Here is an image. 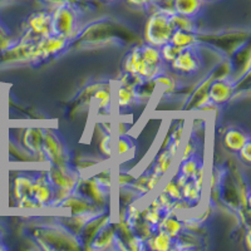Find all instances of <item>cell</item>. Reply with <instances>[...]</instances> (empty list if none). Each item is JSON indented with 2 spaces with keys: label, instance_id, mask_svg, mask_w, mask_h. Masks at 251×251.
<instances>
[{
  "label": "cell",
  "instance_id": "83f0119b",
  "mask_svg": "<svg viewBox=\"0 0 251 251\" xmlns=\"http://www.w3.org/2000/svg\"><path fill=\"white\" fill-rule=\"evenodd\" d=\"M114 149H116V152H117L118 156H125L132 149L131 140L126 137V134L125 136H118L116 142H114Z\"/></svg>",
  "mask_w": 251,
  "mask_h": 251
},
{
  "label": "cell",
  "instance_id": "6da1fadb",
  "mask_svg": "<svg viewBox=\"0 0 251 251\" xmlns=\"http://www.w3.org/2000/svg\"><path fill=\"white\" fill-rule=\"evenodd\" d=\"M46 175L54 190V197L51 201L53 205H60L67 197L71 196L77 190L80 182L79 175L68 163L50 165V167L46 171Z\"/></svg>",
  "mask_w": 251,
  "mask_h": 251
},
{
  "label": "cell",
  "instance_id": "277c9868",
  "mask_svg": "<svg viewBox=\"0 0 251 251\" xmlns=\"http://www.w3.org/2000/svg\"><path fill=\"white\" fill-rule=\"evenodd\" d=\"M51 14V34L63 35L69 38L75 31L77 18H75V9L72 8L71 4L63 3L57 5L55 10Z\"/></svg>",
  "mask_w": 251,
  "mask_h": 251
},
{
  "label": "cell",
  "instance_id": "7402d4cb",
  "mask_svg": "<svg viewBox=\"0 0 251 251\" xmlns=\"http://www.w3.org/2000/svg\"><path fill=\"white\" fill-rule=\"evenodd\" d=\"M93 102L100 109H108L112 104V92L108 87H100L92 96Z\"/></svg>",
  "mask_w": 251,
  "mask_h": 251
},
{
  "label": "cell",
  "instance_id": "1f68e13d",
  "mask_svg": "<svg viewBox=\"0 0 251 251\" xmlns=\"http://www.w3.org/2000/svg\"><path fill=\"white\" fill-rule=\"evenodd\" d=\"M239 156L240 158L246 163H250L251 162V142L248 141L245 145L241 147V150L239 151Z\"/></svg>",
  "mask_w": 251,
  "mask_h": 251
},
{
  "label": "cell",
  "instance_id": "5bb4252c",
  "mask_svg": "<svg viewBox=\"0 0 251 251\" xmlns=\"http://www.w3.org/2000/svg\"><path fill=\"white\" fill-rule=\"evenodd\" d=\"M156 231L157 232H153L151 236L145 240V244H147L151 250L167 251L174 248V237H171L163 231H158V230H156Z\"/></svg>",
  "mask_w": 251,
  "mask_h": 251
},
{
  "label": "cell",
  "instance_id": "8fae6325",
  "mask_svg": "<svg viewBox=\"0 0 251 251\" xmlns=\"http://www.w3.org/2000/svg\"><path fill=\"white\" fill-rule=\"evenodd\" d=\"M248 141H250V137L240 128L232 127V128H228L224 134V145L226 149L232 152H239Z\"/></svg>",
  "mask_w": 251,
  "mask_h": 251
},
{
  "label": "cell",
  "instance_id": "52a82bcc",
  "mask_svg": "<svg viewBox=\"0 0 251 251\" xmlns=\"http://www.w3.org/2000/svg\"><path fill=\"white\" fill-rule=\"evenodd\" d=\"M31 197L34 199L35 202L43 207V206L50 205L54 197V190L51 187L50 182L48 181L46 172L38 174L34 176V183H33V191Z\"/></svg>",
  "mask_w": 251,
  "mask_h": 251
},
{
  "label": "cell",
  "instance_id": "4316f807",
  "mask_svg": "<svg viewBox=\"0 0 251 251\" xmlns=\"http://www.w3.org/2000/svg\"><path fill=\"white\" fill-rule=\"evenodd\" d=\"M167 196L174 201H178V200H182V195H181V187L176 183V181L171 180L169 182L166 183L165 187L162 190Z\"/></svg>",
  "mask_w": 251,
  "mask_h": 251
},
{
  "label": "cell",
  "instance_id": "836d02e7",
  "mask_svg": "<svg viewBox=\"0 0 251 251\" xmlns=\"http://www.w3.org/2000/svg\"><path fill=\"white\" fill-rule=\"evenodd\" d=\"M246 248H248V250H250V249H251V244H250V232H248V234H246Z\"/></svg>",
  "mask_w": 251,
  "mask_h": 251
},
{
  "label": "cell",
  "instance_id": "74e56055",
  "mask_svg": "<svg viewBox=\"0 0 251 251\" xmlns=\"http://www.w3.org/2000/svg\"><path fill=\"white\" fill-rule=\"evenodd\" d=\"M206 1H211V0H206Z\"/></svg>",
  "mask_w": 251,
  "mask_h": 251
},
{
  "label": "cell",
  "instance_id": "ac0fdd59",
  "mask_svg": "<svg viewBox=\"0 0 251 251\" xmlns=\"http://www.w3.org/2000/svg\"><path fill=\"white\" fill-rule=\"evenodd\" d=\"M141 49V57L145 60L146 64L152 67H161L162 64V58H161V51L160 48L157 47L150 46V44H143L142 47H140Z\"/></svg>",
  "mask_w": 251,
  "mask_h": 251
},
{
  "label": "cell",
  "instance_id": "e0dca14e",
  "mask_svg": "<svg viewBox=\"0 0 251 251\" xmlns=\"http://www.w3.org/2000/svg\"><path fill=\"white\" fill-rule=\"evenodd\" d=\"M170 43H172L176 47H180V48L195 47V44L197 43V37L194 31L174 30L171 39H170Z\"/></svg>",
  "mask_w": 251,
  "mask_h": 251
},
{
  "label": "cell",
  "instance_id": "603a6c76",
  "mask_svg": "<svg viewBox=\"0 0 251 251\" xmlns=\"http://www.w3.org/2000/svg\"><path fill=\"white\" fill-rule=\"evenodd\" d=\"M201 192L196 186L194 185L191 180H188L185 185L181 187V195L182 200H185L188 205L191 206L192 202H199L201 200Z\"/></svg>",
  "mask_w": 251,
  "mask_h": 251
},
{
  "label": "cell",
  "instance_id": "cb8c5ba5",
  "mask_svg": "<svg viewBox=\"0 0 251 251\" xmlns=\"http://www.w3.org/2000/svg\"><path fill=\"white\" fill-rule=\"evenodd\" d=\"M162 216H163L162 210L153 207V206L151 205H150L149 207H146L143 211H141V217H142V220H145L146 223L150 224L152 227H154V230H156V226L158 225V223L161 221Z\"/></svg>",
  "mask_w": 251,
  "mask_h": 251
},
{
  "label": "cell",
  "instance_id": "30bf717a",
  "mask_svg": "<svg viewBox=\"0 0 251 251\" xmlns=\"http://www.w3.org/2000/svg\"><path fill=\"white\" fill-rule=\"evenodd\" d=\"M156 230L166 232L167 235L174 237V239H177L181 235V232H182L183 224L177 219L176 211L172 210V211L163 214L162 219L158 223V225L156 226Z\"/></svg>",
  "mask_w": 251,
  "mask_h": 251
},
{
  "label": "cell",
  "instance_id": "d6a6232c",
  "mask_svg": "<svg viewBox=\"0 0 251 251\" xmlns=\"http://www.w3.org/2000/svg\"><path fill=\"white\" fill-rule=\"evenodd\" d=\"M127 3L133 6H147L150 4V0H127Z\"/></svg>",
  "mask_w": 251,
  "mask_h": 251
},
{
  "label": "cell",
  "instance_id": "d6986e66",
  "mask_svg": "<svg viewBox=\"0 0 251 251\" xmlns=\"http://www.w3.org/2000/svg\"><path fill=\"white\" fill-rule=\"evenodd\" d=\"M141 60H142V57H141V49L140 47H136V48L132 49L128 54H127L125 63H123V68H125L126 73H127V75H137L138 66H140Z\"/></svg>",
  "mask_w": 251,
  "mask_h": 251
},
{
  "label": "cell",
  "instance_id": "484cf974",
  "mask_svg": "<svg viewBox=\"0 0 251 251\" xmlns=\"http://www.w3.org/2000/svg\"><path fill=\"white\" fill-rule=\"evenodd\" d=\"M183 48H180V47H176L174 46L172 43H166L165 46H162L160 48V51H161V58H162L163 62L166 63H171L172 60L175 59V58L178 55V53H180L181 50H182Z\"/></svg>",
  "mask_w": 251,
  "mask_h": 251
},
{
  "label": "cell",
  "instance_id": "9a60e30c",
  "mask_svg": "<svg viewBox=\"0 0 251 251\" xmlns=\"http://www.w3.org/2000/svg\"><path fill=\"white\" fill-rule=\"evenodd\" d=\"M42 138H43L42 128H26L23 136V145L33 154L42 156Z\"/></svg>",
  "mask_w": 251,
  "mask_h": 251
},
{
  "label": "cell",
  "instance_id": "4dcf8cb0",
  "mask_svg": "<svg viewBox=\"0 0 251 251\" xmlns=\"http://www.w3.org/2000/svg\"><path fill=\"white\" fill-rule=\"evenodd\" d=\"M183 132H185V125H183V123H180V125L177 126L176 128H175V131H172L171 141H170V142L178 143V145H181V143H182Z\"/></svg>",
  "mask_w": 251,
  "mask_h": 251
},
{
  "label": "cell",
  "instance_id": "e575fe53",
  "mask_svg": "<svg viewBox=\"0 0 251 251\" xmlns=\"http://www.w3.org/2000/svg\"><path fill=\"white\" fill-rule=\"evenodd\" d=\"M160 1H163V0H150V3H160Z\"/></svg>",
  "mask_w": 251,
  "mask_h": 251
},
{
  "label": "cell",
  "instance_id": "8d00e7d4",
  "mask_svg": "<svg viewBox=\"0 0 251 251\" xmlns=\"http://www.w3.org/2000/svg\"><path fill=\"white\" fill-rule=\"evenodd\" d=\"M68 1H75V0H68Z\"/></svg>",
  "mask_w": 251,
  "mask_h": 251
},
{
  "label": "cell",
  "instance_id": "5b68a950",
  "mask_svg": "<svg viewBox=\"0 0 251 251\" xmlns=\"http://www.w3.org/2000/svg\"><path fill=\"white\" fill-rule=\"evenodd\" d=\"M68 39L69 38L58 34H49L47 37H42L33 48L31 58L46 59V58L53 57V55H55L66 48Z\"/></svg>",
  "mask_w": 251,
  "mask_h": 251
},
{
  "label": "cell",
  "instance_id": "f546056e",
  "mask_svg": "<svg viewBox=\"0 0 251 251\" xmlns=\"http://www.w3.org/2000/svg\"><path fill=\"white\" fill-rule=\"evenodd\" d=\"M113 137H112L111 133H106L104 136L102 137L100 142V152L106 157H111L112 153H113Z\"/></svg>",
  "mask_w": 251,
  "mask_h": 251
},
{
  "label": "cell",
  "instance_id": "44dd1931",
  "mask_svg": "<svg viewBox=\"0 0 251 251\" xmlns=\"http://www.w3.org/2000/svg\"><path fill=\"white\" fill-rule=\"evenodd\" d=\"M136 100V93L132 88L126 86H120L116 89V103L120 108H127Z\"/></svg>",
  "mask_w": 251,
  "mask_h": 251
},
{
  "label": "cell",
  "instance_id": "ba28073f",
  "mask_svg": "<svg viewBox=\"0 0 251 251\" xmlns=\"http://www.w3.org/2000/svg\"><path fill=\"white\" fill-rule=\"evenodd\" d=\"M232 93H234V86L231 82H227L226 79H216L208 88L207 97L210 102L215 104H224L231 98Z\"/></svg>",
  "mask_w": 251,
  "mask_h": 251
},
{
  "label": "cell",
  "instance_id": "3957f363",
  "mask_svg": "<svg viewBox=\"0 0 251 251\" xmlns=\"http://www.w3.org/2000/svg\"><path fill=\"white\" fill-rule=\"evenodd\" d=\"M42 156L50 165L68 163V151L59 133L53 129H43L42 138Z\"/></svg>",
  "mask_w": 251,
  "mask_h": 251
},
{
  "label": "cell",
  "instance_id": "7a4b0ae2",
  "mask_svg": "<svg viewBox=\"0 0 251 251\" xmlns=\"http://www.w3.org/2000/svg\"><path fill=\"white\" fill-rule=\"evenodd\" d=\"M171 13L157 12L149 18L145 26L146 43L157 48H161L166 43H169L175 30L170 20Z\"/></svg>",
  "mask_w": 251,
  "mask_h": 251
},
{
  "label": "cell",
  "instance_id": "f1b7e54d",
  "mask_svg": "<svg viewBox=\"0 0 251 251\" xmlns=\"http://www.w3.org/2000/svg\"><path fill=\"white\" fill-rule=\"evenodd\" d=\"M141 217V210L137 206L132 203L127 207V212H126V219L125 223L129 226V227L133 228V226L137 224V221Z\"/></svg>",
  "mask_w": 251,
  "mask_h": 251
},
{
  "label": "cell",
  "instance_id": "2e32d148",
  "mask_svg": "<svg viewBox=\"0 0 251 251\" xmlns=\"http://www.w3.org/2000/svg\"><path fill=\"white\" fill-rule=\"evenodd\" d=\"M116 231L109 225L100 226V228L96 232L93 237L92 248L93 249H106L109 248L113 243H116Z\"/></svg>",
  "mask_w": 251,
  "mask_h": 251
},
{
  "label": "cell",
  "instance_id": "d590c367",
  "mask_svg": "<svg viewBox=\"0 0 251 251\" xmlns=\"http://www.w3.org/2000/svg\"><path fill=\"white\" fill-rule=\"evenodd\" d=\"M104 1H113V0H104Z\"/></svg>",
  "mask_w": 251,
  "mask_h": 251
},
{
  "label": "cell",
  "instance_id": "8992f818",
  "mask_svg": "<svg viewBox=\"0 0 251 251\" xmlns=\"http://www.w3.org/2000/svg\"><path fill=\"white\" fill-rule=\"evenodd\" d=\"M170 64L175 72L181 75H194L201 67L200 57L194 47L183 48Z\"/></svg>",
  "mask_w": 251,
  "mask_h": 251
},
{
  "label": "cell",
  "instance_id": "d4e9b609",
  "mask_svg": "<svg viewBox=\"0 0 251 251\" xmlns=\"http://www.w3.org/2000/svg\"><path fill=\"white\" fill-rule=\"evenodd\" d=\"M200 161L197 160L196 156H192L190 158H186V160L181 161V165H180V170L178 172L182 174L183 176H186L187 178H191L194 172L196 171L197 166L200 165Z\"/></svg>",
  "mask_w": 251,
  "mask_h": 251
},
{
  "label": "cell",
  "instance_id": "ffe728a7",
  "mask_svg": "<svg viewBox=\"0 0 251 251\" xmlns=\"http://www.w3.org/2000/svg\"><path fill=\"white\" fill-rule=\"evenodd\" d=\"M170 20L175 30H187V31H196V24H195L194 18L183 17V15L176 14L172 12L170 14Z\"/></svg>",
  "mask_w": 251,
  "mask_h": 251
},
{
  "label": "cell",
  "instance_id": "9c48e42d",
  "mask_svg": "<svg viewBox=\"0 0 251 251\" xmlns=\"http://www.w3.org/2000/svg\"><path fill=\"white\" fill-rule=\"evenodd\" d=\"M51 14L47 12H39L31 15L28 20L29 29L38 37H47L51 34Z\"/></svg>",
  "mask_w": 251,
  "mask_h": 251
},
{
  "label": "cell",
  "instance_id": "7c38bea8",
  "mask_svg": "<svg viewBox=\"0 0 251 251\" xmlns=\"http://www.w3.org/2000/svg\"><path fill=\"white\" fill-rule=\"evenodd\" d=\"M174 13L183 17L195 18L199 15L202 8V0H174Z\"/></svg>",
  "mask_w": 251,
  "mask_h": 251
},
{
  "label": "cell",
  "instance_id": "4fadbf2b",
  "mask_svg": "<svg viewBox=\"0 0 251 251\" xmlns=\"http://www.w3.org/2000/svg\"><path fill=\"white\" fill-rule=\"evenodd\" d=\"M33 183H34V176L29 175H18L14 178L13 183V194H14L15 200H20L22 197L31 196L33 191Z\"/></svg>",
  "mask_w": 251,
  "mask_h": 251
}]
</instances>
